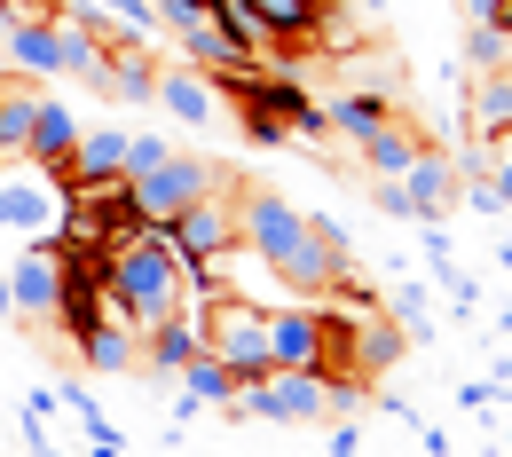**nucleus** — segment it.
Here are the masks:
<instances>
[{"instance_id":"f257e3e1","label":"nucleus","mask_w":512,"mask_h":457,"mask_svg":"<svg viewBox=\"0 0 512 457\" xmlns=\"http://www.w3.org/2000/svg\"><path fill=\"white\" fill-rule=\"evenodd\" d=\"M237 245H245V253H253L292 300H323V292L355 268L339 221L300 213L292 197H276L268 182H237Z\"/></svg>"},{"instance_id":"f03ea898","label":"nucleus","mask_w":512,"mask_h":457,"mask_svg":"<svg viewBox=\"0 0 512 457\" xmlns=\"http://www.w3.org/2000/svg\"><path fill=\"white\" fill-rule=\"evenodd\" d=\"M182 284H190V268L174 261L166 229H134V237L111 245V292L127 300L134 331L158 324V316H182Z\"/></svg>"},{"instance_id":"7ed1b4c3","label":"nucleus","mask_w":512,"mask_h":457,"mask_svg":"<svg viewBox=\"0 0 512 457\" xmlns=\"http://www.w3.org/2000/svg\"><path fill=\"white\" fill-rule=\"evenodd\" d=\"M197 347H205L237 387H253V379L276 371V363H268V308H260V300H237V292H213V300L197 308Z\"/></svg>"},{"instance_id":"20e7f679","label":"nucleus","mask_w":512,"mask_h":457,"mask_svg":"<svg viewBox=\"0 0 512 457\" xmlns=\"http://www.w3.org/2000/svg\"><path fill=\"white\" fill-rule=\"evenodd\" d=\"M221 190V166H205V158H190V150H166L158 166H142V174H127V205L142 229H166L174 213H190L197 197Z\"/></svg>"},{"instance_id":"39448f33","label":"nucleus","mask_w":512,"mask_h":457,"mask_svg":"<svg viewBox=\"0 0 512 457\" xmlns=\"http://www.w3.org/2000/svg\"><path fill=\"white\" fill-rule=\"evenodd\" d=\"M64 174H48V166H32V174H8L0 166V229L16 237V245H56V229H64Z\"/></svg>"},{"instance_id":"423d86ee","label":"nucleus","mask_w":512,"mask_h":457,"mask_svg":"<svg viewBox=\"0 0 512 457\" xmlns=\"http://www.w3.org/2000/svg\"><path fill=\"white\" fill-rule=\"evenodd\" d=\"M8 308H16V324H48L56 316V300H64V261H56V245H16L8 261Z\"/></svg>"},{"instance_id":"0eeeda50","label":"nucleus","mask_w":512,"mask_h":457,"mask_svg":"<svg viewBox=\"0 0 512 457\" xmlns=\"http://www.w3.org/2000/svg\"><path fill=\"white\" fill-rule=\"evenodd\" d=\"M166 245H174V261H182V268L229 253V245H237V197H229V182H221L213 197H197L190 213H174V221H166Z\"/></svg>"},{"instance_id":"6e6552de","label":"nucleus","mask_w":512,"mask_h":457,"mask_svg":"<svg viewBox=\"0 0 512 457\" xmlns=\"http://www.w3.org/2000/svg\"><path fill=\"white\" fill-rule=\"evenodd\" d=\"M331 355V316L323 308H268V363L276 371H323Z\"/></svg>"},{"instance_id":"1a4fd4ad","label":"nucleus","mask_w":512,"mask_h":457,"mask_svg":"<svg viewBox=\"0 0 512 457\" xmlns=\"http://www.w3.org/2000/svg\"><path fill=\"white\" fill-rule=\"evenodd\" d=\"M0 40H8V64L24 71V79H56L64 71V24H40V16H8L0 24Z\"/></svg>"},{"instance_id":"9d476101","label":"nucleus","mask_w":512,"mask_h":457,"mask_svg":"<svg viewBox=\"0 0 512 457\" xmlns=\"http://www.w3.org/2000/svg\"><path fill=\"white\" fill-rule=\"evenodd\" d=\"M402 347H410V331L394 324L386 308H371V316H355V324H347V363H355V371H371V379H386V371L402 363Z\"/></svg>"},{"instance_id":"9b49d317","label":"nucleus","mask_w":512,"mask_h":457,"mask_svg":"<svg viewBox=\"0 0 512 457\" xmlns=\"http://www.w3.org/2000/svg\"><path fill=\"white\" fill-rule=\"evenodd\" d=\"M56 174L64 182H119L127 174V127H79V142Z\"/></svg>"},{"instance_id":"f8f14e48","label":"nucleus","mask_w":512,"mask_h":457,"mask_svg":"<svg viewBox=\"0 0 512 457\" xmlns=\"http://www.w3.org/2000/svg\"><path fill=\"white\" fill-rule=\"evenodd\" d=\"M40 79H24V71H0V166H16L24 158V134L40 119Z\"/></svg>"},{"instance_id":"ddd939ff","label":"nucleus","mask_w":512,"mask_h":457,"mask_svg":"<svg viewBox=\"0 0 512 457\" xmlns=\"http://www.w3.org/2000/svg\"><path fill=\"white\" fill-rule=\"evenodd\" d=\"M79 363L95 371V379H119V371H142V331H127V324H87L79 339Z\"/></svg>"},{"instance_id":"4468645a","label":"nucleus","mask_w":512,"mask_h":457,"mask_svg":"<svg viewBox=\"0 0 512 457\" xmlns=\"http://www.w3.org/2000/svg\"><path fill=\"white\" fill-rule=\"evenodd\" d=\"M158 103H166L182 127H205L213 103H221V87H213L205 71H190V64H166V71H158Z\"/></svg>"},{"instance_id":"2eb2a0df","label":"nucleus","mask_w":512,"mask_h":457,"mask_svg":"<svg viewBox=\"0 0 512 457\" xmlns=\"http://www.w3.org/2000/svg\"><path fill=\"white\" fill-rule=\"evenodd\" d=\"M394 182H402V190L418 197V221H426V213H434V221H442V205H449V197H457V166H449L442 150H434V142H426V150H418V158H410V166H402V174H394Z\"/></svg>"},{"instance_id":"dca6fc26","label":"nucleus","mask_w":512,"mask_h":457,"mask_svg":"<svg viewBox=\"0 0 512 457\" xmlns=\"http://www.w3.org/2000/svg\"><path fill=\"white\" fill-rule=\"evenodd\" d=\"M190 355H197V316H158V324H142V371L174 379Z\"/></svg>"},{"instance_id":"f3484780","label":"nucleus","mask_w":512,"mask_h":457,"mask_svg":"<svg viewBox=\"0 0 512 457\" xmlns=\"http://www.w3.org/2000/svg\"><path fill=\"white\" fill-rule=\"evenodd\" d=\"M71 142H79V119H71V103H56V95H40V119H32V134H24V158L56 174V166L71 158Z\"/></svg>"},{"instance_id":"a211bd4d","label":"nucleus","mask_w":512,"mask_h":457,"mask_svg":"<svg viewBox=\"0 0 512 457\" xmlns=\"http://www.w3.org/2000/svg\"><path fill=\"white\" fill-rule=\"evenodd\" d=\"M418 150H426V127H410V119H386L379 134H363V166H371L379 182H394Z\"/></svg>"},{"instance_id":"6ab92c4d","label":"nucleus","mask_w":512,"mask_h":457,"mask_svg":"<svg viewBox=\"0 0 512 457\" xmlns=\"http://www.w3.org/2000/svg\"><path fill=\"white\" fill-rule=\"evenodd\" d=\"M465 127H473V134H505V127H512V64H505V71H481V79H473Z\"/></svg>"},{"instance_id":"aec40b11","label":"nucleus","mask_w":512,"mask_h":457,"mask_svg":"<svg viewBox=\"0 0 512 457\" xmlns=\"http://www.w3.org/2000/svg\"><path fill=\"white\" fill-rule=\"evenodd\" d=\"M158 56H142V48H119L111 56V79H103V95L111 103H158Z\"/></svg>"},{"instance_id":"412c9836","label":"nucleus","mask_w":512,"mask_h":457,"mask_svg":"<svg viewBox=\"0 0 512 457\" xmlns=\"http://www.w3.org/2000/svg\"><path fill=\"white\" fill-rule=\"evenodd\" d=\"M323 119H331V134H347V142H363V134H379L386 119H394V103L386 95H339V103H323Z\"/></svg>"},{"instance_id":"4be33fe9","label":"nucleus","mask_w":512,"mask_h":457,"mask_svg":"<svg viewBox=\"0 0 512 457\" xmlns=\"http://www.w3.org/2000/svg\"><path fill=\"white\" fill-rule=\"evenodd\" d=\"M174 379H182V394H197L205 410H221V402L237 394V379H229V371H221V363H213L205 347H197V355H190V363H182V371H174Z\"/></svg>"},{"instance_id":"5701e85b","label":"nucleus","mask_w":512,"mask_h":457,"mask_svg":"<svg viewBox=\"0 0 512 457\" xmlns=\"http://www.w3.org/2000/svg\"><path fill=\"white\" fill-rule=\"evenodd\" d=\"M386 316L410 331V339L434 347V300H426V284H394V292H386Z\"/></svg>"},{"instance_id":"b1692460","label":"nucleus","mask_w":512,"mask_h":457,"mask_svg":"<svg viewBox=\"0 0 512 457\" xmlns=\"http://www.w3.org/2000/svg\"><path fill=\"white\" fill-rule=\"evenodd\" d=\"M465 64H473V79H481V71H505L512 64V40H505V32H489V24H473V32H465Z\"/></svg>"},{"instance_id":"393cba45","label":"nucleus","mask_w":512,"mask_h":457,"mask_svg":"<svg viewBox=\"0 0 512 457\" xmlns=\"http://www.w3.org/2000/svg\"><path fill=\"white\" fill-rule=\"evenodd\" d=\"M237 111H245V119H237V127H245V142H260V150H284V142H292V127H284V119H268V111H253V103H237Z\"/></svg>"},{"instance_id":"a878e982","label":"nucleus","mask_w":512,"mask_h":457,"mask_svg":"<svg viewBox=\"0 0 512 457\" xmlns=\"http://www.w3.org/2000/svg\"><path fill=\"white\" fill-rule=\"evenodd\" d=\"M150 8H158V24H174V40L205 24V0H150Z\"/></svg>"},{"instance_id":"bb28decb","label":"nucleus","mask_w":512,"mask_h":457,"mask_svg":"<svg viewBox=\"0 0 512 457\" xmlns=\"http://www.w3.org/2000/svg\"><path fill=\"white\" fill-rule=\"evenodd\" d=\"M371 205H379L386 221H418V197L402 190V182H379V190H371Z\"/></svg>"},{"instance_id":"cd10ccee","label":"nucleus","mask_w":512,"mask_h":457,"mask_svg":"<svg viewBox=\"0 0 512 457\" xmlns=\"http://www.w3.org/2000/svg\"><path fill=\"white\" fill-rule=\"evenodd\" d=\"M166 150H174L166 134H127V174H142V166H158Z\"/></svg>"},{"instance_id":"c85d7f7f","label":"nucleus","mask_w":512,"mask_h":457,"mask_svg":"<svg viewBox=\"0 0 512 457\" xmlns=\"http://www.w3.org/2000/svg\"><path fill=\"white\" fill-rule=\"evenodd\" d=\"M457 402H465V410H481V418H497V410H505V387H481V379H465V387H457Z\"/></svg>"},{"instance_id":"c756f323","label":"nucleus","mask_w":512,"mask_h":457,"mask_svg":"<svg viewBox=\"0 0 512 457\" xmlns=\"http://www.w3.org/2000/svg\"><path fill=\"white\" fill-rule=\"evenodd\" d=\"M87 442H95V457H127V434L111 418H87Z\"/></svg>"},{"instance_id":"7c9ffc66","label":"nucleus","mask_w":512,"mask_h":457,"mask_svg":"<svg viewBox=\"0 0 512 457\" xmlns=\"http://www.w3.org/2000/svg\"><path fill=\"white\" fill-rule=\"evenodd\" d=\"M323 457H363V434L339 418V426H331V450H323Z\"/></svg>"},{"instance_id":"2f4dec72","label":"nucleus","mask_w":512,"mask_h":457,"mask_svg":"<svg viewBox=\"0 0 512 457\" xmlns=\"http://www.w3.org/2000/svg\"><path fill=\"white\" fill-rule=\"evenodd\" d=\"M8 16H40V24H56V16H64V0H8Z\"/></svg>"},{"instance_id":"473e14b6","label":"nucleus","mask_w":512,"mask_h":457,"mask_svg":"<svg viewBox=\"0 0 512 457\" xmlns=\"http://www.w3.org/2000/svg\"><path fill=\"white\" fill-rule=\"evenodd\" d=\"M489 32H505V40H512V0H497V16H489Z\"/></svg>"},{"instance_id":"72a5a7b5","label":"nucleus","mask_w":512,"mask_h":457,"mask_svg":"<svg viewBox=\"0 0 512 457\" xmlns=\"http://www.w3.org/2000/svg\"><path fill=\"white\" fill-rule=\"evenodd\" d=\"M465 16H473V24H489V16H497V0H465Z\"/></svg>"},{"instance_id":"f704fd0d","label":"nucleus","mask_w":512,"mask_h":457,"mask_svg":"<svg viewBox=\"0 0 512 457\" xmlns=\"http://www.w3.org/2000/svg\"><path fill=\"white\" fill-rule=\"evenodd\" d=\"M497 331H505V339H512V308H497Z\"/></svg>"},{"instance_id":"c9c22d12","label":"nucleus","mask_w":512,"mask_h":457,"mask_svg":"<svg viewBox=\"0 0 512 457\" xmlns=\"http://www.w3.org/2000/svg\"><path fill=\"white\" fill-rule=\"evenodd\" d=\"M497 379H505V394H512V355H505V363H497Z\"/></svg>"},{"instance_id":"e433bc0d","label":"nucleus","mask_w":512,"mask_h":457,"mask_svg":"<svg viewBox=\"0 0 512 457\" xmlns=\"http://www.w3.org/2000/svg\"><path fill=\"white\" fill-rule=\"evenodd\" d=\"M24 457H56V450H48V442H32V450H24Z\"/></svg>"},{"instance_id":"4c0bfd02","label":"nucleus","mask_w":512,"mask_h":457,"mask_svg":"<svg viewBox=\"0 0 512 457\" xmlns=\"http://www.w3.org/2000/svg\"><path fill=\"white\" fill-rule=\"evenodd\" d=\"M316 8H323V0H316Z\"/></svg>"}]
</instances>
